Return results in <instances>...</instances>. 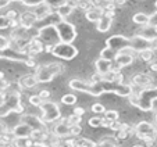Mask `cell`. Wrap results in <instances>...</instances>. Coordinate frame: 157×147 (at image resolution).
I'll list each match as a JSON object with an SVG mask.
<instances>
[{
	"mask_svg": "<svg viewBox=\"0 0 157 147\" xmlns=\"http://www.w3.org/2000/svg\"><path fill=\"white\" fill-rule=\"evenodd\" d=\"M81 130H82L81 125H74V126H71V136H78L81 133Z\"/></svg>",
	"mask_w": 157,
	"mask_h": 147,
	"instance_id": "43",
	"label": "cell"
},
{
	"mask_svg": "<svg viewBox=\"0 0 157 147\" xmlns=\"http://www.w3.org/2000/svg\"><path fill=\"white\" fill-rule=\"evenodd\" d=\"M132 21L138 25L145 27V25H149V15H146L145 13H136V14H133Z\"/></svg>",
	"mask_w": 157,
	"mask_h": 147,
	"instance_id": "26",
	"label": "cell"
},
{
	"mask_svg": "<svg viewBox=\"0 0 157 147\" xmlns=\"http://www.w3.org/2000/svg\"><path fill=\"white\" fill-rule=\"evenodd\" d=\"M74 9H75V7L72 6L70 2H67V3H64L63 6H60L59 9L56 10V13L59 14V17L61 18V20H64V18H67L72 11H74Z\"/></svg>",
	"mask_w": 157,
	"mask_h": 147,
	"instance_id": "24",
	"label": "cell"
},
{
	"mask_svg": "<svg viewBox=\"0 0 157 147\" xmlns=\"http://www.w3.org/2000/svg\"><path fill=\"white\" fill-rule=\"evenodd\" d=\"M63 119H64L70 126H74V125H79V122H81L82 118L78 117V115H75V114H72V115H70L68 118H63Z\"/></svg>",
	"mask_w": 157,
	"mask_h": 147,
	"instance_id": "35",
	"label": "cell"
},
{
	"mask_svg": "<svg viewBox=\"0 0 157 147\" xmlns=\"http://www.w3.org/2000/svg\"><path fill=\"white\" fill-rule=\"evenodd\" d=\"M56 28H57V32H59L60 40L61 42L72 43V42L77 39L78 32H77V28H75L74 24L63 20V21H60L59 24H56Z\"/></svg>",
	"mask_w": 157,
	"mask_h": 147,
	"instance_id": "8",
	"label": "cell"
},
{
	"mask_svg": "<svg viewBox=\"0 0 157 147\" xmlns=\"http://www.w3.org/2000/svg\"><path fill=\"white\" fill-rule=\"evenodd\" d=\"M11 2H22V0H11Z\"/></svg>",
	"mask_w": 157,
	"mask_h": 147,
	"instance_id": "52",
	"label": "cell"
},
{
	"mask_svg": "<svg viewBox=\"0 0 157 147\" xmlns=\"http://www.w3.org/2000/svg\"><path fill=\"white\" fill-rule=\"evenodd\" d=\"M132 147H145V146H142V144H135V146H132Z\"/></svg>",
	"mask_w": 157,
	"mask_h": 147,
	"instance_id": "50",
	"label": "cell"
},
{
	"mask_svg": "<svg viewBox=\"0 0 157 147\" xmlns=\"http://www.w3.org/2000/svg\"><path fill=\"white\" fill-rule=\"evenodd\" d=\"M21 88H25V89H31V88H35L38 86V79H36L35 74H28V75H24L22 78H20L18 81Z\"/></svg>",
	"mask_w": 157,
	"mask_h": 147,
	"instance_id": "21",
	"label": "cell"
},
{
	"mask_svg": "<svg viewBox=\"0 0 157 147\" xmlns=\"http://www.w3.org/2000/svg\"><path fill=\"white\" fill-rule=\"evenodd\" d=\"M13 146L14 147H33L35 143L31 138L28 139H14L13 140Z\"/></svg>",
	"mask_w": 157,
	"mask_h": 147,
	"instance_id": "28",
	"label": "cell"
},
{
	"mask_svg": "<svg viewBox=\"0 0 157 147\" xmlns=\"http://www.w3.org/2000/svg\"><path fill=\"white\" fill-rule=\"evenodd\" d=\"M106 111H107L106 107H104L103 104H100V103H95L92 106V112H95V114H98V115H104V112Z\"/></svg>",
	"mask_w": 157,
	"mask_h": 147,
	"instance_id": "38",
	"label": "cell"
},
{
	"mask_svg": "<svg viewBox=\"0 0 157 147\" xmlns=\"http://www.w3.org/2000/svg\"><path fill=\"white\" fill-rule=\"evenodd\" d=\"M128 99L133 107H138L142 111H151L154 108V103L157 101V88L149 86V88L142 89L136 94L132 93Z\"/></svg>",
	"mask_w": 157,
	"mask_h": 147,
	"instance_id": "1",
	"label": "cell"
},
{
	"mask_svg": "<svg viewBox=\"0 0 157 147\" xmlns=\"http://www.w3.org/2000/svg\"><path fill=\"white\" fill-rule=\"evenodd\" d=\"M32 132H33V129L29 126V125L21 122V124H18L17 126L13 128L11 135L14 139H28V138H31Z\"/></svg>",
	"mask_w": 157,
	"mask_h": 147,
	"instance_id": "14",
	"label": "cell"
},
{
	"mask_svg": "<svg viewBox=\"0 0 157 147\" xmlns=\"http://www.w3.org/2000/svg\"><path fill=\"white\" fill-rule=\"evenodd\" d=\"M53 9L52 7H49L46 3H43V4H40V6H38V7H35L33 9V14H35V17H36V20L38 21H42V20H46V18H49L52 14H53Z\"/></svg>",
	"mask_w": 157,
	"mask_h": 147,
	"instance_id": "20",
	"label": "cell"
},
{
	"mask_svg": "<svg viewBox=\"0 0 157 147\" xmlns=\"http://www.w3.org/2000/svg\"><path fill=\"white\" fill-rule=\"evenodd\" d=\"M11 3V0H0V10L2 9H6L9 4Z\"/></svg>",
	"mask_w": 157,
	"mask_h": 147,
	"instance_id": "47",
	"label": "cell"
},
{
	"mask_svg": "<svg viewBox=\"0 0 157 147\" xmlns=\"http://www.w3.org/2000/svg\"><path fill=\"white\" fill-rule=\"evenodd\" d=\"M138 35L143 36L145 39H147V40L153 42L154 39H157V27H153V25H145V27H142V29L139 31V33Z\"/></svg>",
	"mask_w": 157,
	"mask_h": 147,
	"instance_id": "22",
	"label": "cell"
},
{
	"mask_svg": "<svg viewBox=\"0 0 157 147\" xmlns=\"http://www.w3.org/2000/svg\"><path fill=\"white\" fill-rule=\"evenodd\" d=\"M150 70L151 71H157V62H150Z\"/></svg>",
	"mask_w": 157,
	"mask_h": 147,
	"instance_id": "49",
	"label": "cell"
},
{
	"mask_svg": "<svg viewBox=\"0 0 157 147\" xmlns=\"http://www.w3.org/2000/svg\"><path fill=\"white\" fill-rule=\"evenodd\" d=\"M43 101L44 100L40 97V94H32V96H29V103L33 107H40L43 104Z\"/></svg>",
	"mask_w": 157,
	"mask_h": 147,
	"instance_id": "36",
	"label": "cell"
},
{
	"mask_svg": "<svg viewBox=\"0 0 157 147\" xmlns=\"http://www.w3.org/2000/svg\"><path fill=\"white\" fill-rule=\"evenodd\" d=\"M113 65H114V61H109V60L100 58V57H99L95 62L96 71H98V74H100L101 77L106 75V74H109L110 71H113Z\"/></svg>",
	"mask_w": 157,
	"mask_h": 147,
	"instance_id": "19",
	"label": "cell"
},
{
	"mask_svg": "<svg viewBox=\"0 0 157 147\" xmlns=\"http://www.w3.org/2000/svg\"><path fill=\"white\" fill-rule=\"evenodd\" d=\"M11 112H17V114L24 112V104L18 92H11L6 94L4 100L0 103V118H6Z\"/></svg>",
	"mask_w": 157,
	"mask_h": 147,
	"instance_id": "2",
	"label": "cell"
},
{
	"mask_svg": "<svg viewBox=\"0 0 157 147\" xmlns=\"http://www.w3.org/2000/svg\"><path fill=\"white\" fill-rule=\"evenodd\" d=\"M133 60H135V50H133L132 47H129V49H125V50L120 51V53L117 54L116 60H114L113 70L114 71H120L121 68L131 65L133 62Z\"/></svg>",
	"mask_w": 157,
	"mask_h": 147,
	"instance_id": "9",
	"label": "cell"
},
{
	"mask_svg": "<svg viewBox=\"0 0 157 147\" xmlns=\"http://www.w3.org/2000/svg\"><path fill=\"white\" fill-rule=\"evenodd\" d=\"M39 108H40V111H42L40 118L46 125L59 122V121L61 119V111H60V108H59V104L54 103V101L44 100L43 104H42Z\"/></svg>",
	"mask_w": 157,
	"mask_h": 147,
	"instance_id": "5",
	"label": "cell"
},
{
	"mask_svg": "<svg viewBox=\"0 0 157 147\" xmlns=\"http://www.w3.org/2000/svg\"><path fill=\"white\" fill-rule=\"evenodd\" d=\"M98 147H117V144L113 138H104L98 143Z\"/></svg>",
	"mask_w": 157,
	"mask_h": 147,
	"instance_id": "34",
	"label": "cell"
},
{
	"mask_svg": "<svg viewBox=\"0 0 157 147\" xmlns=\"http://www.w3.org/2000/svg\"><path fill=\"white\" fill-rule=\"evenodd\" d=\"M106 46L110 47L111 50L120 53V51L131 47V38H127L124 35H113L106 40Z\"/></svg>",
	"mask_w": 157,
	"mask_h": 147,
	"instance_id": "10",
	"label": "cell"
},
{
	"mask_svg": "<svg viewBox=\"0 0 157 147\" xmlns=\"http://www.w3.org/2000/svg\"><path fill=\"white\" fill-rule=\"evenodd\" d=\"M117 51H114V50H111L110 47H104L103 50L100 51V58H104V60H109V61H114L116 60V57H117Z\"/></svg>",
	"mask_w": 157,
	"mask_h": 147,
	"instance_id": "27",
	"label": "cell"
},
{
	"mask_svg": "<svg viewBox=\"0 0 157 147\" xmlns=\"http://www.w3.org/2000/svg\"><path fill=\"white\" fill-rule=\"evenodd\" d=\"M64 71V67L59 62H50L46 65H39L35 71V77L39 83H48L54 79V77L60 75Z\"/></svg>",
	"mask_w": 157,
	"mask_h": 147,
	"instance_id": "4",
	"label": "cell"
},
{
	"mask_svg": "<svg viewBox=\"0 0 157 147\" xmlns=\"http://www.w3.org/2000/svg\"><path fill=\"white\" fill-rule=\"evenodd\" d=\"M18 21H20V27L21 28H24V29H31V28L33 27V24H35L38 20H36V17H35L33 13L25 11L20 15Z\"/></svg>",
	"mask_w": 157,
	"mask_h": 147,
	"instance_id": "17",
	"label": "cell"
},
{
	"mask_svg": "<svg viewBox=\"0 0 157 147\" xmlns=\"http://www.w3.org/2000/svg\"><path fill=\"white\" fill-rule=\"evenodd\" d=\"M11 46L10 40L6 38V36H2L0 35V50H4V49H9Z\"/></svg>",
	"mask_w": 157,
	"mask_h": 147,
	"instance_id": "41",
	"label": "cell"
},
{
	"mask_svg": "<svg viewBox=\"0 0 157 147\" xmlns=\"http://www.w3.org/2000/svg\"><path fill=\"white\" fill-rule=\"evenodd\" d=\"M113 13H104V15L100 18V20L98 21V27H96V29L99 31V32L104 33L107 32V31L111 28V24H113Z\"/></svg>",
	"mask_w": 157,
	"mask_h": 147,
	"instance_id": "18",
	"label": "cell"
},
{
	"mask_svg": "<svg viewBox=\"0 0 157 147\" xmlns=\"http://www.w3.org/2000/svg\"><path fill=\"white\" fill-rule=\"evenodd\" d=\"M39 94H40V97L43 99V100H48L49 97H50V92L49 90H42Z\"/></svg>",
	"mask_w": 157,
	"mask_h": 147,
	"instance_id": "46",
	"label": "cell"
},
{
	"mask_svg": "<svg viewBox=\"0 0 157 147\" xmlns=\"http://www.w3.org/2000/svg\"><path fill=\"white\" fill-rule=\"evenodd\" d=\"M154 118H156V124H157V112H156V115H154Z\"/></svg>",
	"mask_w": 157,
	"mask_h": 147,
	"instance_id": "51",
	"label": "cell"
},
{
	"mask_svg": "<svg viewBox=\"0 0 157 147\" xmlns=\"http://www.w3.org/2000/svg\"><path fill=\"white\" fill-rule=\"evenodd\" d=\"M118 118H120V114L116 110H107L104 112V119L107 122H116V121H118Z\"/></svg>",
	"mask_w": 157,
	"mask_h": 147,
	"instance_id": "31",
	"label": "cell"
},
{
	"mask_svg": "<svg viewBox=\"0 0 157 147\" xmlns=\"http://www.w3.org/2000/svg\"><path fill=\"white\" fill-rule=\"evenodd\" d=\"M103 15H104V10L101 7H92V9H89L85 13L86 20L90 21V22H98Z\"/></svg>",
	"mask_w": 157,
	"mask_h": 147,
	"instance_id": "23",
	"label": "cell"
},
{
	"mask_svg": "<svg viewBox=\"0 0 157 147\" xmlns=\"http://www.w3.org/2000/svg\"><path fill=\"white\" fill-rule=\"evenodd\" d=\"M154 6H156V9H157V2H156V4H154Z\"/></svg>",
	"mask_w": 157,
	"mask_h": 147,
	"instance_id": "53",
	"label": "cell"
},
{
	"mask_svg": "<svg viewBox=\"0 0 157 147\" xmlns=\"http://www.w3.org/2000/svg\"><path fill=\"white\" fill-rule=\"evenodd\" d=\"M52 133H53L54 136H57V138H60V139L67 138V136H71V126H70V125L61 118V119L54 125L53 129H52Z\"/></svg>",
	"mask_w": 157,
	"mask_h": 147,
	"instance_id": "15",
	"label": "cell"
},
{
	"mask_svg": "<svg viewBox=\"0 0 157 147\" xmlns=\"http://www.w3.org/2000/svg\"><path fill=\"white\" fill-rule=\"evenodd\" d=\"M29 57L27 53L14 49V47L10 46L9 49H4V50H0V58H6V60H11V61H17V62H27L29 60Z\"/></svg>",
	"mask_w": 157,
	"mask_h": 147,
	"instance_id": "11",
	"label": "cell"
},
{
	"mask_svg": "<svg viewBox=\"0 0 157 147\" xmlns=\"http://www.w3.org/2000/svg\"><path fill=\"white\" fill-rule=\"evenodd\" d=\"M68 0H44V3L48 4L49 7H52V9H59L60 6H63L64 3H67Z\"/></svg>",
	"mask_w": 157,
	"mask_h": 147,
	"instance_id": "37",
	"label": "cell"
},
{
	"mask_svg": "<svg viewBox=\"0 0 157 147\" xmlns=\"http://www.w3.org/2000/svg\"><path fill=\"white\" fill-rule=\"evenodd\" d=\"M35 38L43 44L44 49H46L49 53H52V49H53L57 43L61 42L54 24H49V25H44V27L39 28V31H38Z\"/></svg>",
	"mask_w": 157,
	"mask_h": 147,
	"instance_id": "3",
	"label": "cell"
},
{
	"mask_svg": "<svg viewBox=\"0 0 157 147\" xmlns=\"http://www.w3.org/2000/svg\"><path fill=\"white\" fill-rule=\"evenodd\" d=\"M11 27V20L7 17V14H0V29H7Z\"/></svg>",
	"mask_w": 157,
	"mask_h": 147,
	"instance_id": "33",
	"label": "cell"
},
{
	"mask_svg": "<svg viewBox=\"0 0 157 147\" xmlns=\"http://www.w3.org/2000/svg\"><path fill=\"white\" fill-rule=\"evenodd\" d=\"M133 132L139 139L146 140L147 143L157 140V128L147 121H140L139 124H136V126L133 128Z\"/></svg>",
	"mask_w": 157,
	"mask_h": 147,
	"instance_id": "6",
	"label": "cell"
},
{
	"mask_svg": "<svg viewBox=\"0 0 157 147\" xmlns=\"http://www.w3.org/2000/svg\"><path fill=\"white\" fill-rule=\"evenodd\" d=\"M131 47H132L135 51L140 53V51L146 50V49H150L151 42L147 40V39H145L140 35H133L132 38H131Z\"/></svg>",
	"mask_w": 157,
	"mask_h": 147,
	"instance_id": "13",
	"label": "cell"
},
{
	"mask_svg": "<svg viewBox=\"0 0 157 147\" xmlns=\"http://www.w3.org/2000/svg\"><path fill=\"white\" fill-rule=\"evenodd\" d=\"M89 126L92 128H100V126H104V117L101 115H95V117L89 118Z\"/></svg>",
	"mask_w": 157,
	"mask_h": 147,
	"instance_id": "29",
	"label": "cell"
},
{
	"mask_svg": "<svg viewBox=\"0 0 157 147\" xmlns=\"http://www.w3.org/2000/svg\"><path fill=\"white\" fill-rule=\"evenodd\" d=\"M72 140H74L75 147H98V143L95 140L88 138H75Z\"/></svg>",
	"mask_w": 157,
	"mask_h": 147,
	"instance_id": "25",
	"label": "cell"
},
{
	"mask_svg": "<svg viewBox=\"0 0 157 147\" xmlns=\"http://www.w3.org/2000/svg\"><path fill=\"white\" fill-rule=\"evenodd\" d=\"M153 83V77L149 74H138L132 78V85L133 86H139V88L145 89Z\"/></svg>",
	"mask_w": 157,
	"mask_h": 147,
	"instance_id": "16",
	"label": "cell"
},
{
	"mask_svg": "<svg viewBox=\"0 0 157 147\" xmlns=\"http://www.w3.org/2000/svg\"><path fill=\"white\" fill-rule=\"evenodd\" d=\"M21 122L29 125L33 130H46V124L42 121L40 117H36L32 114H25L21 118Z\"/></svg>",
	"mask_w": 157,
	"mask_h": 147,
	"instance_id": "12",
	"label": "cell"
},
{
	"mask_svg": "<svg viewBox=\"0 0 157 147\" xmlns=\"http://www.w3.org/2000/svg\"><path fill=\"white\" fill-rule=\"evenodd\" d=\"M111 2H113V4L116 7H118V6H122V4L125 3V0H111Z\"/></svg>",
	"mask_w": 157,
	"mask_h": 147,
	"instance_id": "48",
	"label": "cell"
},
{
	"mask_svg": "<svg viewBox=\"0 0 157 147\" xmlns=\"http://www.w3.org/2000/svg\"><path fill=\"white\" fill-rule=\"evenodd\" d=\"M7 17L10 18V20H18V18H20V15L17 14V11H14V10H11V11H9L7 13Z\"/></svg>",
	"mask_w": 157,
	"mask_h": 147,
	"instance_id": "44",
	"label": "cell"
},
{
	"mask_svg": "<svg viewBox=\"0 0 157 147\" xmlns=\"http://www.w3.org/2000/svg\"><path fill=\"white\" fill-rule=\"evenodd\" d=\"M53 147H75V146L72 139H67V140H59Z\"/></svg>",
	"mask_w": 157,
	"mask_h": 147,
	"instance_id": "39",
	"label": "cell"
},
{
	"mask_svg": "<svg viewBox=\"0 0 157 147\" xmlns=\"http://www.w3.org/2000/svg\"><path fill=\"white\" fill-rule=\"evenodd\" d=\"M149 24L153 25V27H157V10H156V13L149 15Z\"/></svg>",
	"mask_w": 157,
	"mask_h": 147,
	"instance_id": "42",
	"label": "cell"
},
{
	"mask_svg": "<svg viewBox=\"0 0 157 147\" xmlns=\"http://www.w3.org/2000/svg\"><path fill=\"white\" fill-rule=\"evenodd\" d=\"M33 147H36V146H33Z\"/></svg>",
	"mask_w": 157,
	"mask_h": 147,
	"instance_id": "54",
	"label": "cell"
},
{
	"mask_svg": "<svg viewBox=\"0 0 157 147\" xmlns=\"http://www.w3.org/2000/svg\"><path fill=\"white\" fill-rule=\"evenodd\" d=\"M61 103L65 104V106H74L77 103V96L72 93H67L61 97Z\"/></svg>",
	"mask_w": 157,
	"mask_h": 147,
	"instance_id": "32",
	"label": "cell"
},
{
	"mask_svg": "<svg viewBox=\"0 0 157 147\" xmlns=\"http://www.w3.org/2000/svg\"><path fill=\"white\" fill-rule=\"evenodd\" d=\"M52 54L57 58L61 60H72L78 56V49L72 43H65V42H60L52 49Z\"/></svg>",
	"mask_w": 157,
	"mask_h": 147,
	"instance_id": "7",
	"label": "cell"
},
{
	"mask_svg": "<svg viewBox=\"0 0 157 147\" xmlns=\"http://www.w3.org/2000/svg\"><path fill=\"white\" fill-rule=\"evenodd\" d=\"M139 56H140V58H142L145 62H151V61H153V58H154V49H153V47L146 49V50L140 51Z\"/></svg>",
	"mask_w": 157,
	"mask_h": 147,
	"instance_id": "30",
	"label": "cell"
},
{
	"mask_svg": "<svg viewBox=\"0 0 157 147\" xmlns=\"http://www.w3.org/2000/svg\"><path fill=\"white\" fill-rule=\"evenodd\" d=\"M74 114L78 115V117H82V115L85 114V110H83L82 107H75V108H74Z\"/></svg>",
	"mask_w": 157,
	"mask_h": 147,
	"instance_id": "45",
	"label": "cell"
},
{
	"mask_svg": "<svg viewBox=\"0 0 157 147\" xmlns=\"http://www.w3.org/2000/svg\"><path fill=\"white\" fill-rule=\"evenodd\" d=\"M44 3V0H22V4L27 7H38Z\"/></svg>",
	"mask_w": 157,
	"mask_h": 147,
	"instance_id": "40",
	"label": "cell"
}]
</instances>
